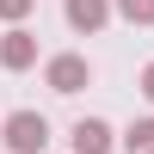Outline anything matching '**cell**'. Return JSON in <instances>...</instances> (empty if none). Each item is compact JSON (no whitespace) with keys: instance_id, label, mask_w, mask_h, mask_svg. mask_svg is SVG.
<instances>
[{"instance_id":"277c9868","label":"cell","mask_w":154,"mask_h":154,"mask_svg":"<svg viewBox=\"0 0 154 154\" xmlns=\"http://www.w3.org/2000/svg\"><path fill=\"white\" fill-rule=\"evenodd\" d=\"M68 148L74 154H111V148H117V130H111L105 117H80L68 130Z\"/></svg>"},{"instance_id":"5b68a950","label":"cell","mask_w":154,"mask_h":154,"mask_svg":"<svg viewBox=\"0 0 154 154\" xmlns=\"http://www.w3.org/2000/svg\"><path fill=\"white\" fill-rule=\"evenodd\" d=\"M62 12H68V25H74L80 37H99V31L111 25V0H68Z\"/></svg>"},{"instance_id":"9c48e42d","label":"cell","mask_w":154,"mask_h":154,"mask_svg":"<svg viewBox=\"0 0 154 154\" xmlns=\"http://www.w3.org/2000/svg\"><path fill=\"white\" fill-rule=\"evenodd\" d=\"M136 93H142V99H148V105H154V62H148V68H142V74H136Z\"/></svg>"},{"instance_id":"52a82bcc","label":"cell","mask_w":154,"mask_h":154,"mask_svg":"<svg viewBox=\"0 0 154 154\" xmlns=\"http://www.w3.org/2000/svg\"><path fill=\"white\" fill-rule=\"evenodd\" d=\"M111 12L123 25H154V0H111Z\"/></svg>"},{"instance_id":"3957f363","label":"cell","mask_w":154,"mask_h":154,"mask_svg":"<svg viewBox=\"0 0 154 154\" xmlns=\"http://www.w3.org/2000/svg\"><path fill=\"white\" fill-rule=\"evenodd\" d=\"M0 68H6V74L37 68V37L25 31V25H6V37H0Z\"/></svg>"},{"instance_id":"8992f818","label":"cell","mask_w":154,"mask_h":154,"mask_svg":"<svg viewBox=\"0 0 154 154\" xmlns=\"http://www.w3.org/2000/svg\"><path fill=\"white\" fill-rule=\"evenodd\" d=\"M117 142H123V154H154V117H136Z\"/></svg>"},{"instance_id":"7a4b0ae2","label":"cell","mask_w":154,"mask_h":154,"mask_svg":"<svg viewBox=\"0 0 154 154\" xmlns=\"http://www.w3.org/2000/svg\"><path fill=\"white\" fill-rule=\"evenodd\" d=\"M43 86H49V93H62V99H74L80 86H93V62L74 56V49H62V56L43 62Z\"/></svg>"},{"instance_id":"6da1fadb","label":"cell","mask_w":154,"mask_h":154,"mask_svg":"<svg viewBox=\"0 0 154 154\" xmlns=\"http://www.w3.org/2000/svg\"><path fill=\"white\" fill-rule=\"evenodd\" d=\"M0 142H6V154H43L49 148V117L43 111H6L0 117Z\"/></svg>"},{"instance_id":"ba28073f","label":"cell","mask_w":154,"mask_h":154,"mask_svg":"<svg viewBox=\"0 0 154 154\" xmlns=\"http://www.w3.org/2000/svg\"><path fill=\"white\" fill-rule=\"evenodd\" d=\"M31 6H37V0H0V19H6V25H25Z\"/></svg>"}]
</instances>
